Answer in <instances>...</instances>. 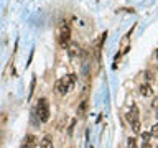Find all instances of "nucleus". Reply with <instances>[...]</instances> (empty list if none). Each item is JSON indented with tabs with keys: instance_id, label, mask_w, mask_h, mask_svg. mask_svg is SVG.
I'll return each instance as SVG.
<instances>
[{
	"instance_id": "f257e3e1",
	"label": "nucleus",
	"mask_w": 158,
	"mask_h": 148,
	"mask_svg": "<svg viewBox=\"0 0 158 148\" xmlns=\"http://www.w3.org/2000/svg\"><path fill=\"white\" fill-rule=\"evenodd\" d=\"M58 41H59V45H61V48H68L69 43H71V28H69L64 22H61V25H59Z\"/></svg>"
},
{
	"instance_id": "f03ea898",
	"label": "nucleus",
	"mask_w": 158,
	"mask_h": 148,
	"mask_svg": "<svg viewBox=\"0 0 158 148\" xmlns=\"http://www.w3.org/2000/svg\"><path fill=\"white\" fill-rule=\"evenodd\" d=\"M36 117L40 122H48L50 120V104L46 99H40L36 105Z\"/></svg>"
},
{
	"instance_id": "7ed1b4c3",
	"label": "nucleus",
	"mask_w": 158,
	"mask_h": 148,
	"mask_svg": "<svg viewBox=\"0 0 158 148\" xmlns=\"http://www.w3.org/2000/svg\"><path fill=\"white\" fill-rule=\"evenodd\" d=\"M69 56L71 58H81V54H82V51H81V46L78 43H69Z\"/></svg>"
},
{
	"instance_id": "20e7f679",
	"label": "nucleus",
	"mask_w": 158,
	"mask_h": 148,
	"mask_svg": "<svg viewBox=\"0 0 158 148\" xmlns=\"http://www.w3.org/2000/svg\"><path fill=\"white\" fill-rule=\"evenodd\" d=\"M54 91H56V94H59V96H66V94L69 92V91L66 89L64 81H63V79H58V81H56V84H54Z\"/></svg>"
},
{
	"instance_id": "39448f33",
	"label": "nucleus",
	"mask_w": 158,
	"mask_h": 148,
	"mask_svg": "<svg viewBox=\"0 0 158 148\" xmlns=\"http://www.w3.org/2000/svg\"><path fill=\"white\" fill-rule=\"evenodd\" d=\"M127 120L130 123L138 120V109H137V105H132V109L127 112Z\"/></svg>"
},
{
	"instance_id": "423d86ee",
	"label": "nucleus",
	"mask_w": 158,
	"mask_h": 148,
	"mask_svg": "<svg viewBox=\"0 0 158 148\" xmlns=\"http://www.w3.org/2000/svg\"><path fill=\"white\" fill-rule=\"evenodd\" d=\"M140 94H142L143 97H150L153 94L152 86H150V84H142V86H140Z\"/></svg>"
},
{
	"instance_id": "0eeeda50",
	"label": "nucleus",
	"mask_w": 158,
	"mask_h": 148,
	"mask_svg": "<svg viewBox=\"0 0 158 148\" xmlns=\"http://www.w3.org/2000/svg\"><path fill=\"white\" fill-rule=\"evenodd\" d=\"M40 146H41V148H51V146H53V140H51V137H50V135L43 137V140L40 142Z\"/></svg>"
},
{
	"instance_id": "6e6552de",
	"label": "nucleus",
	"mask_w": 158,
	"mask_h": 148,
	"mask_svg": "<svg viewBox=\"0 0 158 148\" xmlns=\"http://www.w3.org/2000/svg\"><path fill=\"white\" fill-rule=\"evenodd\" d=\"M36 138H35V135H26L25 137V143H23V146H35L36 145Z\"/></svg>"
},
{
	"instance_id": "1a4fd4ad",
	"label": "nucleus",
	"mask_w": 158,
	"mask_h": 148,
	"mask_svg": "<svg viewBox=\"0 0 158 148\" xmlns=\"http://www.w3.org/2000/svg\"><path fill=\"white\" fill-rule=\"evenodd\" d=\"M86 109H87V100H82L78 109V115L79 117H84V114H86Z\"/></svg>"
},
{
	"instance_id": "9d476101",
	"label": "nucleus",
	"mask_w": 158,
	"mask_h": 148,
	"mask_svg": "<svg viewBox=\"0 0 158 148\" xmlns=\"http://www.w3.org/2000/svg\"><path fill=\"white\" fill-rule=\"evenodd\" d=\"M35 86H36V77H31V82H30V94H28V99L33 97V92H35Z\"/></svg>"
},
{
	"instance_id": "9b49d317",
	"label": "nucleus",
	"mask_w": 158,
	"mask_h": 148,
	"mask_svg": "<svg viewBox=\"0 0 158 148\" xmlns=\"http://www.w3.org/2000/svg\"><path fill=\"white\" fill-rule=\"evenodd\" d=\"M132 125V128H133V132L135 133H140V120H137V122H133V123H130Z\"/></svg>"
},
{
	"instance_id": "f8f14e48",
	"label": "nucleus",
	"mask_w": 158,
	"mask_h": 148,
	"mask_svg": "<svg viewBox=\"0 0 158 148\" xmlns=\"http://www.w3.org/2000/svg\"><path fill=\"white\" fill-rule=\"evenodd\" d=\"M150 133H152V137H155V138H158V123H156V125H153V127H152Z\"/></svg>"
},
{
	"instance_id": "ddd939ff",
	"label": "nucleus",
	"mask_w": 158,
	"mask_h": 148,
	"mask_svg": "<svg viewBox=\"0 0 158 148\" xmlns=\"http://www.w3.org/2000/svg\"><path fill=\"white\" fill-rule=\"evenodd\" d=\"M150 137H152V133H150V132H143L142 133V138H143V142H145V143H148Z\"/></svg>"
},
{
	"instance_id": "4468645a",
	"label": "nucleus",
	"mask_w": 158,
	"mask_h": 148,
	"mask_svg": "<svg viewBox=\"0 0 158 148\" xmlns=\"http://www.w3.org/2000/svg\"><path fill=\"white\" fill-rule=\"evenodd\" d=\"M74 125H76V120H71V123H69V128H68V133H69V135H73V130H74Z\"/></svg>"
},
{
	"instance_id": "2eb2a0df",
	"label": "nucleus",
	"mask_w": 158,
	"mask_h": 148,
	"mask_svg": "<svg viewBox=\"0 0 158 148\" xmlns=\"http://www.w3.org/2000/svg\"><path fill=\"white\" fill-rule=\"evenodd\" d=\"M129 146H135L137 143H135V138H129V143H127Z\"/></svg>"
},
{
	"instance_id": "dca6fc26",
	"label": "nucleus",
	"mask_w": 158,
	"mask_h": 148,
	"mask_svg": "<svg viewBox=\"0 0 158 148\" xmlns=\"http://www.w3.org/2000/svg\"><path fill=\"white\" fill-rule=\"evenodd\" d=\"M153 105H155V107H156V109H158V97H156V99H155V100H153Z\"/></svg>"
},
{
	"instance_id": "f3484780",
	"label": "nucleus",
	"mask_w": 158,
	"mask_h": 148,
	"mask_svg": "<svg viewBox=\"0 0 158 148\" xmlns=\"http://www.w3.org/2000/svg\"><path fill=\"white\" fill-rule=\"evenodd\" d=\"M155 117H156V119H158V109H156V115H155Z\"/></svg>"
},
{
	"instance_id": "a211bd4d",
	"label": "nucleus",
	"mask_w": 158,
	"mask_h": 148,
	"mask_svg": "<svg viewBox=\"0 0 158 148\" xmlns=\"http://www.w3.org/2000/svg\"><path fill=\"white\" fill-rule=\"evenodd\" d=\"M156 59H158V51H156Z\"/></svg>"
}]
</instances>
